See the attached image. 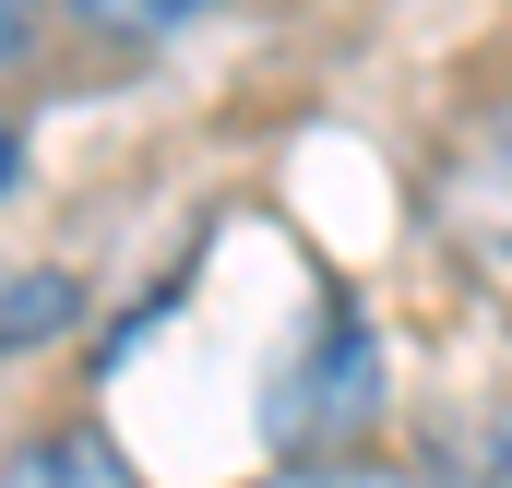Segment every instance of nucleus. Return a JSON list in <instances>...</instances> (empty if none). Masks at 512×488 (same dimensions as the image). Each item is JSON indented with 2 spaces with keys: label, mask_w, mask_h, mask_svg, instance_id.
<instances>
[{
  "label": "nucleus",
  "mask_w": 512,
  "mask_h": 488,
  "mask_svg": "<svg viewBox=\"0 0 512 488\" xmlns=\"http://www.w3.org/2000/svg\"><path fill=\"white\" fill-rule=\"evenodd\" d=\"M370 393H382V358H370V334H358V310H322V334H310V369L274 393V441H322V465H334V441L346 429H370Z\"/></svg>",
  "instance_id": "f257e3e1"
},
{
  "label": "nucleus",
  "mask_w": 512,
  "mask_h": 488,
  "mask_svg": "<svg viewBox=\"0 0 512 488\" xmlns=\"http://www.w3.org/2000/svg\"><path fill=\"white\" fill-rule=\"evenodd\" d=\"M262 488H417V477H393V465H286Z\"/></svg>",
  "instance_id": "20e7f679"
},
{
  "label": "nucleus",
  "mask_w": 512,
  "mask_h": 488,
  "mask_svg": "<svg viewBox=\"0 0 512 488\" xmlns=\"http://www.w3.org/2000/svg\"><path fill=\"white\" fill-rule=\"evenodd\" d=\"M24 48H36V12H24V0H0V60H24Z\"/></svg>",
  "instance_id": "39448f33"
},
{
  "label": "nucleus",
  "mask_w": 512,
  "mask_h": 488,
  "mask_svg": "<svg viewBox=\"0 0 512 488\" xmlns=\"http://www.w3.org/2000/svg\"><path fill=\"white\" fill-rule=\"evenodd\" d=\"M489 488H512V417L489 429Z\"/></svg>",
  "instance_id": "423d86ee"
},
{
  "label": "nucleus",
  "mask_w": 512,
  "mask_h": 488,
  "mask_svg": "<svg viewBox=\"0 0 512 488\" xmlns=\"http://www.w3.org/2000/svg\"><path fill=\"white\" fill-rule=\"evenodd\" d=\"M84 322V274L60 262H0V358H36Z\"/></svg>",
  "instance_id": "7ed1b4c3"
},
{
  "label": "nucleus",
  "mask_w": 512,
  "mask_h": 488,
  "mask_svg": "<svg viewBox=\"0 0 512 488\" xmlns=\"http://www.w3.org/2000/svg\"><path fill=\"white\" fill-rule=\"evenodd\" d=\"M501 155H512V96H501Z\"/></svg>",
  "instance_id": "6e6552de"
},
{
  "label": "nucleus",
  "mask_w": 512,
  "mask_h": 488,
  "mask_svg": "<svg viewBox=\"0 0 512 488\" xmlns=\"http://www.w3.org/2000/svg\"><path fill=\"white\" fill-rule=\"evenodd\" d=\"M12 179H24V131L0 120V191H12Z\"/></svg>",
  "instance_id": "0eeeda50"
},
{
  "label": "nucleus",
  "mask_w": 512,
  "mask_h": 488,
  "mask_svg": "<svg viewBox=\"0 0 512 488\" xmlns=\"http://www.w3.org/2000/svg\"><path fill=\"white\" fill-rule=\"evenodd\" d=\"M0 488H143V465H131L96 417H60V429H24L0 453Z\"/></svg>",
  "instance_id": "f03ea898"
}]
</instances>
